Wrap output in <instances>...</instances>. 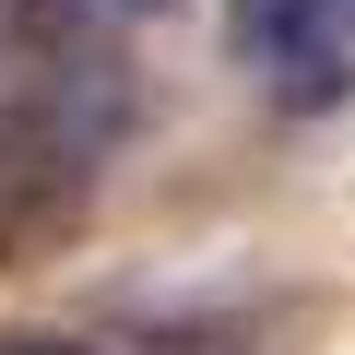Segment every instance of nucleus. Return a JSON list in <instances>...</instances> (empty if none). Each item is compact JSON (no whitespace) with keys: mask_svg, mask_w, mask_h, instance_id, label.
<instances>
[{"mask_svg":"<svg viewBox=\"0 0 355 355\" xmlns=\"http://www.w3.org/2000/svg\"><path fill=\"white\" fill-rule=\"evenodd\" d=\"M142 12H166V0H142Z\"/></svg>","mask_w":355,"mask_h":355,"instance_id":"obj_4","label":"nucleus"},{"mask_svg":"<svg viewBox=\"0 0 355 355\" xmlns=\"http://www.w3.org/2000/svg\"><path fill=\"white\" fill-rule=\"evenodd\" d=\"M237 60L284 107H343L355 95V0H237Z\"/></svg>","mask_w":355,"mask_h":355,"instance_id":"obj_2","label":"nucleus"},{"mask_svg":"<svg viewBox=\"0 0 355 355\" xmlns=\"http://www.w3.org/2000/svg\"><path fill=\"white\" fill-rule=\"evenodd\" d=\"M95 119H60L48 95H24V107H0V261H36L48 237H71L83 225V202H95Z\"/></svg>","mask_w":355,"mask_h":355,"instance_id":"obj_1","label":"nucleus"},{"mask_svg":"<svg viewBox=\"0 0 355 355\" xmlns=\"http://www.w3.org/2000/svg\"><path fill=\"white\" fill-rule=\"evenodd\" d=\"M0 355H95V343H0Z\"/></svg>","mask_w":355,"mask_h":355,"instance_id":"obj_3","label":"nucleus"}]
</instances>
